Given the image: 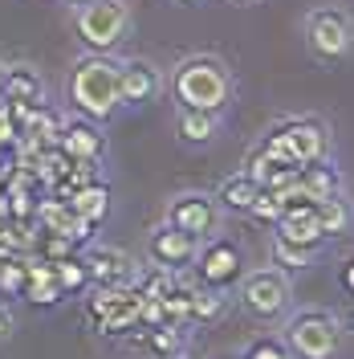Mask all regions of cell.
Masks as SVG:
<instances>
[{
  "label": "cell",
  "instance_id": "obj_1",
  "mask_svg": "<svg viewBox=\"0 0 354 359\" xmlns=\"http://www.w3.org/2000/svg\"><path fill=\"white\" fill-rule=\"evenodd\" d=\"M167 90H171L176 107L224 114L236 98V78H232V66L216 53H187L171 66Z\"/></svg>",
  "mask_w": 354,
  "mask_h": 359
},
{
  "label": "cell",
  "instance_id": "obj_2",
  "mask_svg": "<svg viewBox=\"0 0 354 359\" xmlns=\"http://www.w3.org/2000/svg\"><path fill=\"white\" fill-rule=\"evenodd\" d=\"M66 98L73 114L94 118V123H111L114 114L122 111L118 98V57L114 53H82L66 74Z\"/></svg>",
  "mask_w": 354,
  "mask_h": 359
},
{
  "label": "cell",
  "instance_id": "obj_3",
  "mask_svg": "<svg viewBox=\"0 0 354 359\" xmlns=\"http://www.w3.org/2000/svg\"><path fill=\"white\" fill-rule=\"evenodd\" d=\"M342 318L326 306H302V311L285 314L281 327V343H285L293 359H338L342 351Z\"/></svg>",
  "mask_w": 354,
  "mask_h": 359
},
{
  "label": "cell",
  "instance_id": "obj_4",
  "mask_svg": "<svg viewBox=\"0 0 354 359\" xmlns=\"http://www.w3.org/2000/svg\"><path fill=\"white\" fill-rule=\"evenodd\" d=\"M73 33L90 53H118L134 33L131 0H86L73 8Z\"/></svg>",
  "mask_w": 354,
  "mask_h": 359
},
{
  "label": "cell",
  "instance_id": "obj_5",
  "mask_svg": "<svg viewBox=\"0 0 354 359\" xmlns=\"http://www.w3.org/2000/svg\"><path fill=\"white\" fill-rule=\"evenodd\" d=\"M302 37H306L313 62H322V66L346 62L354 53V17L338 4H318L302 21Z\"/></svg>",
  "mask_w": 354,
  "mask_h": 359
},
{
  "label": "cell",
  "instance_id": "obj_6",
  "mask_svg": "<svg viewBox=\"0 0 354 359\" xmlns=\"http://www.w3.org/2000/svg\"><path fill=\"white\" fill-rule=\"evenodd\" d=\"M236 302L248 318L257 323H277L293 311V282L289 273H281L277 266H265V269H253L236 282Z\"/></svg>",
  "mask_w": 354,
  "mask_h": 359
},
{
  "label": "cell",
  "instance_id": "obj_7",
  "mask_svg": "<svg viewBox=\"0 0 354 359\" xmlns=\"http://www.w3.org/2000/svg\"><path fill=\"white\" fill-rule=\"evenodd\" d=\"M86 298V323L98 331V335H131L139 331V302L143 294L134 290L131 282L127 286H90Z\"/></svg>",
  "mask_w": 354,
  "mask_h": 359
},
{
  "label": "cell",
  "instance_id": "obj_8",
  "mask_svg": "<svg viewBox=\"0 0 354 359\" xmlns=\"http://www.w3.org/2000/svg\"><path fill=\"white\" fill-rule=\"evenodd\" d=\"M273 135L285 143L289 159L302 168V163H313V159H330L334 151V135L330 127L318 118V114H293V118H281Z\"/></svg>",
  "mask_w": 354,
  "mask_h": 359
},
{
  "label": "cell",
  "instance_id": "obj_9",
  "mask_svg": "<svg viewBox=\"0 0 354 359\" xmlns=\"http://www.w3.org/2000/svg\"><path fill=\"white\" fill-rule=\"evenodd\" d=\"M163 221L183 229V233H192L196 241H208V237H216L220 233V204L212 192H199V188H187V192H176L171 201H167V212H163Z\"/></svg>",
  "mask_w": 354,
  "mask_h": 359
},
{
  "label": "cell",
  "instance_id": "obj_10",
  "mask_svg": "<svg viewBox=\"0 0 354 359\" xmlns=\"http://www.w3.org/2000/svg\"><path fill=\"white\" fill-rule=\"evenodd\" d=\"M192 273H196L204 286H216V290H232L236 282L244 278V253L236 241H228V237H208V241H199V253L196 262H192Z\"/></svg>",
  "mask_w": 354,
  "mask_h": 359
},
{
  "label": "cell",
  "instance_id": "obj_11",
  "mask_svg": "<svg viewBox=\"0 0 354 359\" xmlns=\"http://www.w3.org/2000/svg\"><path fill=\"white\" fill-rule=\"evenodd\" d=\"M167 90V74L151 62V57H122L118 62V98L122 111H139L163 98Z\"/></svg>",
  "mask_w": 354,
  "mask_h": 359
},
{
  "label": "cell",
  "instance_id": "obj_12",
  "mask_svg": "<svg viewBox=\"0 0 354 359\" xmlns=\"http://www.w3.org/2000/svg\"><path fill=\"white\" fill-rule=\"evenodd\" d=\"M199 253V241L192 233H183L176 224H155L151 233H147V262H155V266L171 269V273H187L192 262H196Z\"/></svg>",
  "mask_w": 354,
  "mask_h": 359
},
{
  "label": "cell",
  "instance_id": "obj_13",
  "mask_svg": "<svg viewBox=\"0 0 354 359\" xmlns=\"http://www.w3.org/2000/svg\"><path fill=\"white\" fill-rule=\"evenodd\" d=\"M57 147L66 151L73 163H102L106 156V135H102V123H94V118H82V114H73L62 123V135H57Z\"/></svg>",
  "mask_w": 354,
  "mask_h": 359
},
{
  "label": "cell",
  "instance_id": "obj_14",
  "mask_svg": "<svg viewBox=\"0 0 354 359\" xmlns=\"http://www.w3.org/2000/svg\"><path fill=\"white\" fill-rule=\"evenodd\" d=\"M78 253H82V262H86V269H90V286H127L134 278V257L127 249L90 241V245L78 249Z\"/></svg>",
  "mask_w": 354,
  "mask_h": 359
},
{
  "label": "cell",
  "instance_id": "obj_15",
  "mask_svg": "<svg viewBox=\"0 0 354 359\" xmlns=\"http://www.w3.org/2000/svg\"><path fill=\"white\" fill-rule=\"evenodd\" d=\"M143 335L131 339V347H139L143 355L151 359H176L187 351V327H176V323H159V327H139Z\"/></svg>",
  "mask_w": 354,
  "mask_h": 359
},
{
  "label": "cell",
  "instance_id": "obj_16",
  "mask_svg": "<svg viewBox=\"0 0 354 359\" xmlns=\"http://www.w3.org/2000/svg\"><path fill=\"white\" fill-rule=\"evenodd\" d=\"M334 192H342V172L334 159H313V163H302L297 168V196L306 201H326Z\"/></svg>",
  "mask_w": 354,
  "mask_h": 359
},
{
  "label": "cell",
  "instance_id": "obj_17",
  "mask_svg": "<svg viewBox=\"0 0 354 359\" xmlns=\"http://www.w3.org/2000/svg\"><path fill=\"white\" fill-rule=\"evenodd\" d=\"M21 298H29L33 306H57L66 294L57 286V273H53V262L45 257H24V290Z\"/></svg>",
  "mask_w": 354,
  "mask_h": 359
},
{
  "label": "cell",
  "instance_id": "obj_18",
  "mask_svg": "<svg viewBox=\"0 0 354 359\" xmlns=\"http://www.w3.org/2000/svg\"><path fill=\"white\" fill-rule=\"evenodd\" d=\"M0 98L4 102H24V107H41L45 102V82L33 66H4V82H0Z\"/></svg>",
  "mask_w": 354,
  "mask_h": 359
},
{
  "label": "cell",
  "instance_id": "obj_19",
  "mask_svg": "<svg viewBox=\"0 0 354 359\" xmlns=\"http://www.w3.org/2000/svg\"><path fill=\"white\" fill-rule=\"evenodd\" d=\"M176 139L183 147H212L220 139V114L179 107L176 111Z\"/></svg>",
  "mask_w": 354,
  "mask_h": 359
},
{
  "label": "cell",
  "instance_id": "obj_20",
  "mask_svg": "<svg viewBox=\"0 0 354 359\" xmlns=\"http://www.w3.org/2000/svg\"><path fill=\"white\" fill-rule=\"evenodd\" d=\"M257 192H261V188H257V184H253V176L241 168V172L224 176L220 188H216L212 196H216V204H220L224 217H228V212H232V217H248V208H253V201H257Z\"/></svg>",
  "mask_w": 354,
  "mask_h": 359
},
{
  "label": "cell",
  "instance_id": "obj_21",
  "mask_svg": "<svg viewBox=\"0 0 354 359\" xmlns=\"http://www.w3.org/2000/svg\"><path fill=\"white\" fill-rule=\"evenodd\" d=\"M66 204L78 217H86L90 224H102L111 217V184H106V180H90V184H82V188L69 192Z\"/></svg>",
  "mask_w": 354,
  "mask_h": 359
},
{
  "label": "cell",
  "instance_id": "obj_22",
  "mask_svg": "<svg viewBox=\"0 0 354 359\" xmlns=\"http://www.w3.org/2000/svg\"><path fill=\"white\" fill-rule=\"evenodd\" d=\"M313 212H318V229L326 233V241H330V237H346L354 229V204H351V196H346V188L334 192V196H326V201H318Z\"/></svg>",
  "mask_w": 354,
  "mask_h": 359
},
{
  "label": "cell",
  "instance_id": "obj_23",
  "mask_svg": "<svg viewBox=\"0 0 354 359\" xmlns=\"http://www.w3.org/2000/svg\"><path fill=\"white\" fill-rule=\"evenodd\" d=\"M318 253H322V249L293 245V241L281 237V233L269 237V266H277L281 273H306L310 266H318Z\"/></svg>",
  "mask_w": 354,
  "mask_h": 359
},
{
  "label": "cell",
  "instance_id": "obj_24",
  "mask_svg": "<svg viewBox=\"0 0 354 359\" xmlns=\"http://www.w3.org/2000/svg\"><path fill=\"white\" fill-rule=\"evenodd\" d=\"M232 306L228 290H216V286H204V282H192V327H212L220 323Z\"/></svg>",
  "mask_w": 354,
  "mask_h": 359
},
{
  "label": "cell",
  "instance_id": "obj_25",
  "mask_svg": "<svg viewBox=\"0 0 354 359\" xmlns=\"http://www.w3.org/2000/svg\"><path fill=\"white\" fill-rule=\"evenodd\" d=\"M176 278H179V273H171V269L155 266V262H147V266H134L131 286L143 294V298H163V294L176 286Z\"/></svg>",
  "mask_w": 354,
  "mask_h": 359
},
{
  "label": "cell",
  "instance_id": "obj_26",
  "mask_svg": "<svg viewBox=\"0 0 354 359\" xmlns=\"http://www.w3.org/2000/svg\"><path fill=\"white\" fill-rule=\"evenodd\" d=\"M159 302H163V318H167V323H176V327H192V282H187L183 273H179L176 286L163 294Z\"/></svg>",
  "mask_w": 354,
  "mask_h": 359
},
{
  "label": "cell",
  "instance_id": "obj_27",
  "mask_svg": "<svg viewBox=\"0 0 354 359\" xmlns=\"http://www.w3.org/2000/svg\"><path fill=\"white\" fill-rule=\"evenodd\" d=\"M53 273H57V286H62V294H86L90 290V269L86 262H82V253H69V257H62V262H53Z\"/></svg>",
  "mask_w": 354,
  "mask_h": 359
},
{
  "label": "cell",
  "instance_id": "obj_28",
  "mask_svg": "<svg viewBox=\"0 0 354 359\" xmlns=\"http://www.w3.org/2000/svg\"><path fill=\"white\" fill-rule=\"evenodd\" d=\"M21 290H24V257L8 253V257H0V294L21 298Z\"/></svg>",
  "mask_w": 354,
  "mask_h": 359
},
{
  "label": "cell",
  "instance_id": "obj_29",
  "mask_svg": "<svg viewBox=\"0 0 354 359\" xmlns=\"http://www.w3.org/2000/svg\"><path fill=\"white\" fill-rule=\"evenodd\" d=\"M241 359H293V351H289L277 335H261V339H253V343L244 347Z\"/></svg>",
  "mask_w": 354,
  "mask_h": 359
},
{
  "label": "cell",
  "instance_id": "obj_30",
  "mask_svg": "<svg viewBox=\"0 0 354 359\" xmlns=\"http://www.w3.org/2000/svg\"><path fill=\"white\" fill-rule=\"evenodd\" d=\"M248 217L257 224H277V217H281V196H273L269 188H261L257 201H253V208H248Z\"/></svg>",
  "mask_w": 354,
  "mask_h": 359
},
{
  "label": "cell",
  "instance_id": "obj_31",
  "mask_svg": "<svg viewBox=\"0 0 354 359\" xmlns=\"http://www.w3.org/2000/svg\"><path fill=\"white\" fill-rule=\"evenodd\" d=\"M13 335V314H8V306H0V343Z\"/></svg>",
  "mask_w": 354,
  "mask_h": 359
},
{
  "label": "cell",
  "instance_id": "obj_32",
  "mask_svg": "<svg viewBox=\"0 0 354 359\" xmlns=\"http://www.w3.org/2000/svg\"><path fill=\"white\" fill-rule=\"evenodd\" d=\"M342 290H351L354 294V257L342 266Z\"/></svg>",
  "mask_w": 354,
  "mask_h": 359
},
{
  "label": "cell",
  "instance_id": "obj_33",
  "mask_svg": "<svg viewBox=\"0 0 354 359\" xmlns=\"http://www.w3.org/2000/svg\"><path fill=\"white\" fill-rule=\"evenodd\" d=\"M176 4H204V0H176Z\"/></svg>",
  "mask_w": 354,
  "mask_h": 359
},
{
  "label": "cell",
  "instance_id": "obj_34",
  "mask_svg": "<svg viewBox=\"0 0 354 359\" xmlns=\"http://www.w3.org/2000/svg\"><path fill=\"white\" fill-rule=\"evenodd\" d=\"M66 4H73V8H78V4H86V0H66Z\"/></svg>",
  "mask_w": 354,
  "mask_h": 359
},
{
  "label": "cell",
  "instance_id": "obj_35",
  "mask_svg": "<svg viewBox=\"0 0 354 359\" xmlns=\"http://www.w3.org/2000/svg\"><path fill=\"white\" fill-rule=\"evenodd\" d=\"M232 4H257V0H232Z\"/></svg>",
  "mask_w": 354,
  "mask_h": 359
},
{
  "label": "cell",
  "instance_id": "obj_36",
  "mask_svg": "<svg viewBox=\"0 0 354 359\" xmlns=\"http://www.w3.org/2000/svg\"><path fill=\"white\" fill-rule=\"evenodd\" d=\"M0 82H4V66H0Z\"/></svg>",
  "mask_w": 354,
  "mask_h": 359
},
{
  "label": "cell",
  "instance_id": "obj_37",
  "mask_svg": "<svg viewBox=\"0 0 354 359\" xmlns=\"http://www.w3.org/2000/svg\"><path fill=\"white\" fill-rule=\"evenodd\" d=\"M176 359H183V355H176Z\"/></svg>",
  "mask_w": 354,
  "mask_h": 359
}]
</instances>
